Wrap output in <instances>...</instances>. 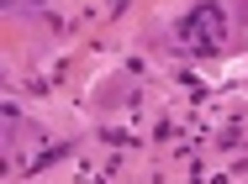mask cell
<instances>
[{
    "instance_id": "obj_1",
    "label": "cell",
    "mask_w": 248,
    "mask_h": 184,
    "mask_svg": "<svg viewBox=\"0 0 248 184\" xmlns=\"http://www.w3.org/2000/svg\"><path fill=\"white\" fill-rule=\"evenodd\" d=\"M243 16H248L243 0H196L180 16L174 42L185 47L190 58H222V53H232V42H238Z\"/></svg>"
}]
</instances>
